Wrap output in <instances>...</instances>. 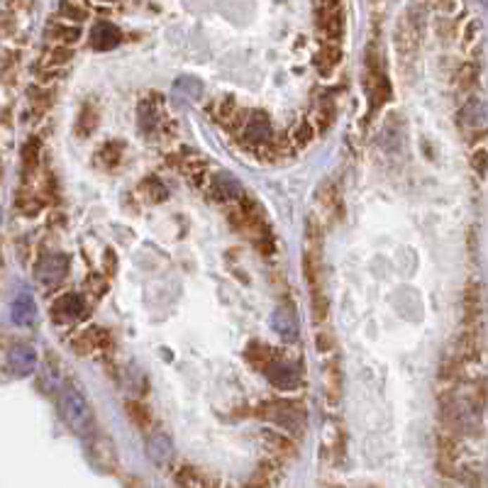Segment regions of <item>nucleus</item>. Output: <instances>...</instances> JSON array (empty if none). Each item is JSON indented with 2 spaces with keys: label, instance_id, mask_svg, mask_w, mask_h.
Here are the masks:
<instances>
[{
  "label": "nucleus",
  "instance_id": "obj_14",
  "mask_svg": "<svg viewBox=\"0 0 488 488\" xmlns=\"http://www.w3.org/2000/svg\"><path fill=\"white\" fill-rule=\"evenodd\" d=\"M147 454L154 464H166L174 456V442L164 430H152L147 435Z\"/></svg>",
  "mask_w": 488,
  "mask_h": 488
},
{
  "label": "nucleus",
  "instance_id": "obj_16",
  "mask_svg": "<svg viewBox=\"0 0 488 488\" xmlns=\"http://www.w3.org/2000/svg\"><path fill=\"white\" fill-rule=\"evenodd\" d=\"M393 44H396V51L401 56H410L418 46V30H415L413 20L403 18L396 27V34H393Z\"/></svg>",
  "mask_w": 488,
  "mask_h": 488
},
{
  "label": "nucleus",
  "instance_id": "obj_5",
  "mask_svg": "<svg viewBox=\"0 0 488 488\" xmlns=\"http://www.w3.org/2000/svg\"><path fill=\"white\" fill-rule=\"evenodd\" d=\"M86 447H88V456L93 459V464L103 471H113L117 466V454H115V447H113L110 437L96 430L93 435L86 437Z\"/></svg>",
  "mask_w": 488,
  "mask_h": 488
},
{
  "label": "nucleus",
  "instance_id": "obj_9",
  "mask_svg": "<svg viewBox=\"0 0 488 488\" xmlns=\"http://www.w3.org/2000/svg\"><path fill=\"white\" fill-rule=\"evenodd\" d=\"M8 368L15 376H30L37 368V352L30 345H13L8 352Z\"/></svg>",
  "mask_w": 488,
  "mask_h": 488
},
{
  "label": "nucleus",
  "instance_id": "obj_37",
  "mask_svg": "<svg viewBox=\"0 0 488 488\" xmlns=\"http://www.w3.org/2000/svg\"><path fill=\"white\" fill-rule=\"evenodd\" d=\"M461 117H464V122L469 124V127L476 129L481 122H484V117H486L484 103L476 101V98H471V101L466 103V108H464V113H461Z\"/></svg>",
  "mask_w": 488,
  "mask_h": 488
},
{
  "label": "nucleus",
  "instance_id": "obj_46",
  "mask_svg": "<svg viewBox=\"0 0 488 488\" xmlns=\"http://www.w3.org/2000/svg\"><path fill=\"white\" fill-rule=\"evenodd\" d=\"M115 271H117L115 252H113V249H108V252H105V274H108V276H113Z\"/></svg>",
  "mask_w": 488,
  "mask_h": 488
},
{
  "label": "nucleus",
  "instance_id": "obj_40",
  "mask_svg": "<svg viewBox=\"0 0 488 488\" xmlns=\"http://www.w3.org/2000/svg\"><path fill=\"white\" fill-rule=\"evenodd\" d=\"M88 337H91L93 342V349H110L113 345V337L108 330H103V327H91V330H86Z\"/></svg>",
  "mask_w": 488,
  "mask_h": 488
},
{
  "label": "nucleus",
  "instance_id": "obj_26",
  "mask_svg": "<svg viewBox=\"0 0 488 488\" xmlns=\"http://www.w3.org/2000/svg\"><path fill=\"white\" fill-rule=\"evenodd\" d=\"M124 410H127V418L132 420V425L142 432H152L154 430V418L152 410L147 406H142L139 401H127L124 403Z\"/></svg>",
  "mask_w": 488,
  "mask_h": 488
},
{
  "label": "nucleus",
  "instance_id": "obj_6",
  "mask_svg": "<svg viewBox=\"0 0 488 488\" xmlns=\"http://www.w3.org/2000/svg\"><path fill=\"white\" fill-rule=\"evenodd\" d=\"M69 271V259L64 254H46L37 264V278L44 285H56Z\"/></svg>",
  "mask_w": 488,
  "mask_h": 488
},
{
  "label": "nucleus",
  "instance_id": "obj_35",
  "mask_svg": "<svg viewBox=\"0 0 488 488\" xmlns=\"http://www.w3.org/2000/svg\"><path fill=\"white\" fill-rule=\"evenodd\" d=\"M27 98H30V105H32L34 113H46V108L51 105V91H46L44 86H30L27 91Z\"/></svg>",
  "mask_w": 488,
  "mask_h": 488
},
{
  "label": "nucleus",
  "instance_id": "obj_25",
  "mask_svg": "<svg viewBox=\"0 0 488 488\" xmlns=\"http://www.w3.org/2000/svg\"><path fill=\"white\" fill-rule=\"evenodd\" d=\"M303 276H305V283H308L310 290L323 288V269H320V254L318 252H310V249H305Z\"/></svg>",
  "mask_w": 488,
  "mask_h": 488
},
{
  "label": "nucleus",
  "instance_id": "obj_31",
  "mask_svg": "<svg viewBox=\"0 0 488 488\" xmlns=\"http://www.w3.org/2000/svg\"><path fill=\"white\" fill-rule=\"evenodd\" d=\"M44 205H46V198H44V193H39V191H23V193L18 195V207L30 217L37 215Z\"/></svg>",
  "mask_w": 488,
  "mask_h": 488
},
{
  "label": "nucleus",
  "instance_id": "obj_10",
  "mask_svg": "<svg viewBox=\"0 0 488 488\" xmlns=\"http://www.w3.org/2000/svg\"><path fill=\"white\" fill-rule=\"evenodd\" d=\"M51 313H54V320H59V323H74V320H81L86 315V303H83L79 293H66L56 300Z\"/></svg>",
  "mask_w": 488,
  "mask_h": 488
},
{
  "label": "nucleus",
  "instance_id": "obj_32",
  "mask_svg": "<svg viewBox=\"0 0 488 488\" xmlns=\"http://www.w3.org/2000/svg\"><path fill=\"white\" fill-rule=\"evenodd\" d=\"M310 310H313V323L323 325L327 320V313H330V300H327L323 288L310 290Z\"/></svg>",
  "mask_w": 488,
  "mask_h": 488
},
{
  "label": "nucleus",
  "instance_id": "obj_36",
  "mask_svg": "<svg viewBox=\"0 0 488 488\" xmlns=\"http://www.w3.org/2000/svg\"><path fill=\"white\" fill-rule=\"evenodd\" d=\"M337 64H340V46H337V41H325L323 51L318 56V66L327 74V71L337 69Z\"/></svg>",
  "mask_w": 488,
  "mask_h": 488
},
{
  "label": "nucleus",
  "instance_id": "obj_8",
  "mask_svg": "<svg viewBox=\"0 0 488 488\" xmlns=\"http://www.w3.org/2000/svg\"><path fill=\"white\" fill-rule=\"evenodd\" d=\"M242 137L247 142L254 144H264L274 137V129H271V120L267 117V113H252L249 117L242 120Z\"/></svg>",
  "mask_w": 488,
  "mask_h": 488
},
{
  "label": "nucleus",
  "instance_id": "obj_23",
  "mask_svg": "<svg viewBox=\"0 0 488 488\" xmlns=\"http://www.w3.org/2000/svg\"><path fill=\"white\" fill-rule=\"evenodd\" d=\"M98 124H101V110H98L93 103H83V108L79 113V120H76V134H79L81 139L91 137V134L98 129Z\"/></svg>",
  "mask_w": 488,
  "mask_h": 488
},
{
  "label": "nucleus",
  "instance_id": "obj_29",
  "mask_svg": "<svg viewBox=\"0 0 488 488\" xmlns=\"http://www.w3.org/2000/svg\"><path fill=\"white\" fill-rule=\"evenodd\" d=\"M139 124L144 132H152L159 124V101H154V96L139 103Z\"/></svg>",
  "mask_w": 488,
  "mask_h": 488
},
{
  "label": "nucleus",
  "instance_id": "obj_41",
  "mask_svg": "<svg viewBox=\"0 0 488 488\" xmlns=\"http://www.w3.org/2000/svg\"><path fill=\"white\" fill-rule=\"evenodd\" d=\"M471 169L484 179L488 174V149H474V154H471Z\"/></svg>",
  "mask_w": 488,
  "mask_h": 488
},
{
  "label": "nucleus",
  "instance_id": "obj_22",
  "mask_svg": "<svg viewBox=\"0 0 488 488\" xmlns=\"http://www.w3.org/2000/svg\"><path fill=\"white\" fill-rule=\"evenodd\" d=\"M262 439L274 454L278 456H295V442L288 437V432H278V430H264Z\"/></svg>",
  "mask_w": 488,
  "mask_h": 488
},
{
  "label": "nucleus",
  "instance_id": "obj_19",
  "mask_svg": "<svg viewBox=\"0 0 488 488\" xmlns=\"http://www.w3.org/2000/svg\"><path fill=\"white\" fill-rule=\"evenodd\" d=\"M323 383H325V396L330 403H337L342 396V368L340 361L330 359L325 364V373H323Z\"/></svg>",
  "mask_w": 488,
  "mask_h": 488
},
{
  "label": "nucleus",
  "instance_id": "obj_34",
  "mask_svg": "<svg viewBox=\"0 0 488 488\" xmlns=\"http://www.w3.org/2000/svg\"><path fill=\"white\" fill-rule=\"evenodd\" d=\"M98 162H101L103 166H108V169L117 166L122 162V144L120 142H105L101 147V152H98Z\"/></svg>",
  "mask_w": 488,
  "mask_h": 488
},
{
  "label": "nucleus",
  "instance_id": "obj_38",
  "mask_svg": "<svg viewBox=\"0 0 488 488\" xmlns=\"http://www.w3.org/2000/svg\"><path fill=\"white\" fill-rule=\"evenodd\" d=\"M142 191L149 195V200H152V203H164V200L169 198V191H166V186L157 179V176H152V179L144 181Z\"/></svg>",
  "mask_w": 488,
  "mask_h": 488
},
{
  "label": "nucleus",
  "instance_id": "obj_21",
  "mask_svg": "<svg viewBox=\"0 0 488 488\" xmlns=\"http://www.w3.org/2000/svg\"><path fill=\"white\" fill-rule=\"evenodd\" d=\"M46 39H51L54 44H74L81 39V27L79 25H66L59 20H51L49 27H46Z\"/></svg>",
  "mask_w": 488,
  "mask_h": 488
},
{
  "label": "nucleus",
  "instance_id": "obj_3",
  "mask_svg": "<svg viewBox=\"0 0 488 488\" xmlns=\"http://www.w3.org/2000/svg\"><path fill=\"white\" fill-rule=\"evenodd\" d=\"M366 96L373 110L386 105L393 96V86H391V81L386 79V74H383V66H381V59H378L376 46H373V49L368 46L366 49Z\"/></svg>",
  "mask_w": 488,
  "mask_h": 488
},
{
  "label": "nucleus",
  "instance_id": "obj_2",
  "mask_svg": "<svg viewBox=\"0 0 488 488\" xmlns=\"http://www.w3.org/2000/svg\"><path fill=\"white\" fill-rule=\"evenodd\" d=\"M262 415L288 435H303L305 430V408L295 401H285V398L271 401L262 408Z\"/></svg>",
  "mask_w": 488,
  "mask_h": 488
},
{
  "label": "nucleus",
  "instance_id": "obj_43",
  "mask_svg": "<svg viewBox=\"0 0 488 488\" xmlns=\"http://www.w3.org/2000/svg\"><path fill=\"white\" fill-rule=\"evenodd\" d=\"M30 8H32V0H5V10H10L15 15L30 13Z\"/></svg>",
  "mask_w": 488,
  "mask_h": 488
},
{
  "label": "nucleus",
  "instance_id": "obj_11",
  "mask_svg": "<svg viewBox=\"0 0 488 488\" xmlns=\"http://www.w3.org/2000/svg\"><path fill=\"white\" fill-rule=\"evenodd\" d=\"M120 41H122V32L113 23L101 20V23L93 25V32H91V46H93V49L110 51V49H115Z\"/></svg>",
  "mask_w": 488,
  "mask_h": 488
},
{
  "label": "nucleus",
  "instance_id": "obj_7",
  "mask_svg": "<svg viewBox=\"0 0 488 488\" xmlns=\"http://www.w3.org/2000/svg\"><path fill=\"white\" fill-rule=\"evenodd\" d=\"M267 376H269V381H271V386L278 388V391H295V388L300 386L298 366L288 364V361H283V359L274 361V364L269 366Z\"/></svg>",
  "mask_w": 488,
  "mask_h": 488
},
{
  "label": "nucleus",
  "instance_id": "obj_17",
  "mask_svg": "<svg viewBox=\"0 0 488 488\" xmlns=\"http://www.w3.org/2000/svg\"><path fill=\"white\" fill-rule=\"evenodd\" d=\"M244 357H247L249 366H254L257 371H264V373H267L269 366L278 359L276 349H271V347L264 345V342H252V345L247 347V352H244Z\"/></svg>",
  "mask_w": 488,
  "mask_h": 488
},
{
  "label": "nucleus",
  "instance_id": "obj_12",
  "mask_svg": "<svg viewBox=\"0 0 488 488\" xmlns=\"http://www.w3.org/2000/svg\"><path fill=\"white\" fill-rule=\"evenodd\" d=\"M456 459H459V442L454 439V435L442 432L437 437V466H439V471H442V474H454Z\"/></svg>",
  "mask_w": 488,
  "mask_h": 488
},
{
  "label": "nucleus",
  "instance_id": "obj_27",
  "mask_svg": "<svg viewBox=\"0 0 488 488\" xmlns=\"http://www.w3.org/2000/svg\"><path fill=\"white\" fill-rule=\"evenodd\" d=\"M71 59H74V51H71L69 44H51L41 56V66L44 69H59V66L69 64Z\"/></svg>",
  "mask_w": 488,
  "mask_h": 488
},
{
  "label": "nucleus",
  "instance_id": "obj_24",
  "mask_svg": "<svg viewBox=\"0 0 488 488\" xmlns=\"http://www.w3.org/2000/svg\"><path fill=\"white\" fill-rule=\"evenodd\" d=\"M59 378H61V361L54 359L51 352L44 354V364H41V371H39V381H41V388L46 393L59 388Z\"/></svg>",
  "mask_w": 488,
  "mask_h": 488
},
{
  "label": "nucleus",
  "instance_id": "obj_44",
  "mask_svg": "<svg viewBox=\"0 0 488 488\" xmlns=\"http://www.w3.org/2000/svg\"><path fill=\"white\" fill-rule=\"evenodd\" d=\"M318 349L323 352V354H330V352L335 349V337H332V332H318Z\"/></svg>",
  "mask_w": 488,
  "mask_h": 488
},
{
  "label": "nucleus",
  "instance_id": "obj_30",
  "mask_svg": "<svg viewBox=\"0 0 488 488\" xmlns=\"http://www.w3.org/2000/svg\"><path fill=\"white\" fill-rule=\"evenodd\" d=\"M39 157H41V139L32 137L23 144V166H25V176L32 174L34 169H39Z\"/></svg>",
  "mask_w": 488,
  "mask_h": 488
},
{
  "label": "nucleus",
  "instance_id": "obj_1",
  "mask_svg": "<svg viewBox=\"0 0 488 488\" xmlns=\"http://www.w3.org/2000/svg\"><path fill=\"white\" fill-rule=\"evenodd\" d=\"M59 415L76 435L88 437L98 430L96 418H93V410L88 406L86 396L81 393V388L74 381L64 383L59 388Z\"/></svg>",
  "mask_w": 488,
  "mask_h": 488
},
{
  "label": "nucleus",
  "instance_id": "obj_28",
  "mask_svg": "<svg viewBox=\"0 0 488 488\" xmlns=\"http://www.w3.org/2000/svg\"><path fill=\"white\" fill-rule=\"evenodd\" d=\"M174 481L179 486H188V488H203V486L215 484L210 476H205L203 471L193 469V466H181V469L174 474Z\"/></svg>",
  "mask_w": 488,
  "mask_h": 488
},
{
  "label": "nucleus",
  "instance_id": "obj_42",
  "mask_svg": "<svg viewBox=\"0 0 488 488\" xmlns=\"http://www.w3.org/2000/svg\"><path fill=\"white\" fill-rule=\"evenodd\" d=\"M476 76H479V71H476L474 64H464L459 69V86L464 88V91H471L476 83Z\"/></svg>",
  "mask_w": 488,
  "mask_h": 488
},
{
  "label": "nucleus",
  "instance_id": "obj_47",
  "mask_svg": "<svg viewBox=\"0 0 488 488\" xmlns=\"http://www.w3.org/2000/svg\"><path fill=\"white\" fill-rule=\"evenodd\" d=\"M435 5H437V8H449L451 5V0H432Z\"/></svg>",
  "mask_w": 488,
  "mask_h": 488
},
{
  "label": "nucleus",
  "instance_id": "obj_13",
  "mask_svg": "<svg viewBox=\"0 0 488 488\" xmlns=\"http://www.w3.org/2000/svg\"><path fill=\"white\" fill-rule=\"evenodd\" d=\"M242 188L230 174H215L210 179V198L217 203H227V200H240Z\"/></svg>",
  "mask_w": 488,
  "mask_h": 488
},
{
  "label": "nucleus",
  "instance_id": "obj_45",
  "mask_svg": "<svg viewBox=\"0 0 488 488\" xmlns=\"http://www.w3.org/2000/svg\"><path fill=\"white\" fill-rule=\"evenodd\" d=\"M293 137H295V142H300V144L310 142V139H313V124H310V122H303V124H300V127L293 132Z\"/></svg>",
  "mask_w": 488,
  "mask_h": 488
},
{
  "label": "nucleus",
  "instance_id": "obj_18",
  "mask_svg": "<svg viewBox=\"0 0 488 488\" xmlns=\"http://www.w3.org/2000/svg\"><path fill=\"white\" fill-rule=\"evenodd\" d=\"M34 313H37V308H34V298L27 293V290H23V293H18V298L13 300V323L25 327V325H32L34 323Z\"/></svg>",
  "mask_w": 488,
  "mask_h": 488
},
{
  "label": "nucleus",
  "instance_id": "obj_39",
  "mask_svg": "<svg viewBox=\"0 0 488 488\" xmlns=\"http://www.w3.org/2000/svg\"><path fill=\"white\" fill-rule=\"evenodd\" d=\"M20 61H23V54H20V51H10V49L3 51V79H5V83L13 81V74L20 69Z\"/></svg>",
  "mask_w": 488,
  "mask_h": 488
},
{
  "label": "nucleus",
  "instance_id": "obj_33",
  "mask_svg": "<svg viewBox=\"0 0 488 488\" xmlns=\"http://www.w3.org/2000/svg\"><path fill=\"white\" fill-rule=\"evenodd\" d=\"M61 18L81 25L88 18V3L86 0H64L61 3Z\"/></svg>",
  "mask_w": 488,
  "mask_h": 488
},
{
  "label": "nucleus",
  "instance_id": "obj_15",
  "mask_svg": "<svg viewBox=\"0 0 488 488\" xmlns=\"http://www.w3.org/2000/svg\"><path fill=\"white\" fill-rule=\"evenodd\" d=\"M481 313H484V295L481 285L471 281L464 288V323L466 325H481Z\"/></svg>",
  "mask_w": 488,
  "mask_h": 488
},
{
  "label": "nucleus",
  "instance_id": "obj_4",
  "mask_svg": "<svg viewBox=\"0 0 488 488\" xmlns=\"http://www.w3.org/2000/svg\"><path fill=\"white\" fill-rule=\"evenodd\" d=\"M318 27L327 41L340 44L345 34V10L342 0H318Z\"/></svg>",
  "mask_w": 488,
  "mask_h": 488
},
{
  "label": "nucleus",
  "instance_id": "obj_20",
  "mask_svg": "<svg viewBox=\"0 0 488 488\" xmlns=\"http://www.w3.org/2000/svg\"><path fill=\"white\" fill-rule=\"evenodd\" d=\"M276 332L283 337V340H295L298 337V323H295V310L290 305H281V308L274 313L271 318Z\"/></svg>",
  "mask_w": 488,
  "mask_h": 488
}]
</instances>
